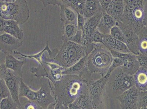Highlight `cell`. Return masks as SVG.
<instances>
[{"label": "cell", "instance_id": "6da1fadb", "mask_svg": "<svg viewBox=\"0 0 147 109\" xmlns=\"http://www.w3.org/2000/svg\"><path fill=\"white\" fill-rule=\"evenodd\" d=\"M89 83L77 75H63L59 81L50 84L55 99L59 104L68 107L82 94L89 93Z\"/></svg>", "mask_w": 147, "mask_h": 109}, {"label": "cell", "instance_id": "7a4b0ae2", "mask_svg": "<svg viewBox=\"0 0 147 109\" xmlns=\"http://www.w3.org/2000/svg\"><path fill=\"white\" fill-rule=\"evenodd\" d=\"M92 45L93 49L86 56L85 66L92 77L95 74L101 78L108 73L113 58L110 51L103 44L94 43Z\"/></svg>", "mask_w": 147, "mask_h": 109}, {"label": "cell", "instance_id": "3957f363", "mask_svg": "<svg viewBox=\"0 0 147 109\" xmlns=\"http://www.w3.org/2000/svg\"><path fill=\"white\" fill-rule=\"evenodd\" d=\"M86 48L71 41H63L61 48L53 59L45 54L42 59L59 65L65 69L71 67L87 55Z\"/></svg>", "mask_w": 147, "mask_h": 109}, {"label": "cell", "instance_id": "277c9868", "mask_svg": "<svg viewBox=\"0 0 147 109\" xmlns=\"http://www.w3.org/2000/svg\"><path fill=\"white\" fill-rule=\"evenodd\" d=\"M125 10L120 22L138 35L146 27L144 0H124Z\"/></svg>", "mask_w": 147, "mask_h": 109}, {"label": "cell", "instance_id": "5b68a950", "mask_svg": "<svg viewBox=\"0 0 147 109\" xmlns=\"http://www.w3.org/2000/svg\"><path fill=\"white\" fill-rule=\"evenodd\" d=\"M134 86L133 76L125 73L121 67H117L108 77L105 86L106 95L109 98L116 99Z\"/></svg>", "mask_w": 147, "mask_h": 109}, {"label": "cell", "instance_id": "8992f818", "mask_svg": "<svg viewBox=\"0 0 147 109\" xmlns=\"http://www.w3.org/2000/svg\"><path fill=\"white\" fill-rule=\"evenodd\" d=\"M29 10L25 0H1V18L14 20L19 25L26 23L29 18Z\"/></svg>", "mask_w": 147, "mask_h": 109}, {"label": "cell", "instance_id": "52a82bcc", "mask_svg": "<svg viewBox=\"0 0 147 109\" xmlns=\"http://www.w3.org/2000/svg\"><path fill=\"white\" fill-rule=\"evenodd\" d=\"M50 84H47L41 85L38 91H34L21 81L19 90V97H25L28 100L36 102L42 109H47L49 105L55 101L54 97L51 94Z\"/></svg>", "mask_w": 147, "mask_h": 109}, {"label": "cell", "instance_id": "ba28073f", "mask_svg": "<svg viewBox=\"0 0 147 109\" xmlns=\"http://www.w3.org/2000/svg\"><path fill=\"white\" fill-rule=\"evenodd\" d=\"M42 63L37 67H32L31 72L37 77H45L54 84L61 79L62 72L65 70L57 64L42 59Z\"/></svg>", "mask_w": 147, "mask_h": 109}, {"label": "cell", "instance_id": "9c48e42d", "mask_svg": "<svg viewBox=\"0 0 147 109\" xmlns=\"http://www.w3.org/2000/svg\"><path fill=\"white\" fill-rule=\"evenodd\" d=\"M0 69V78L5 81L15 102L19 106H21L19 99V90L22 77L6 68L4 64H1Z\"/></svg>", "mask_w": 147, "mask_h": 109}, {"label": "cell", "instance_id": "30bf717a", "mask_svg": "<svg viewBox=\"0 0 147 109\" xmlns=\"http://www.w3.org/2000/svg\"><path fill=\"white\" fill-rule=\"evenodd\" d=\"M108 78L105 75L99 79L92 81L88 85L89 96L95 109H98L105 100L106 95L105 86Z\"/></svg>", "mask_w": 147, "mask_h": 109}, {"label": "cell", "instance_id": "8fae6325", "mask_svg": "<svg viewBox=\"0 0 147 109\" xmlns=\"http://www.w3.org/2000/svg\"><path fill=\"white\" fill-rule=\"evenodd\" d=\"M113 58L122 60L123 65L121 66L123 71L128 75L134 76L141 67L137 58V55L133 53L125 54L110 50Z\"/></svg>", "mask_w": 147, "mask_h": 109}, {"label": "cell", "instance_id": "7c38bea8", "mask_svg": "<svg viewBox=\"0 0 147 109\" xmlns=\"http://www.w3.org/2000/svg\"><path fill=\"white\" fill-rule=\"evenodd\" d=\"M104 13L105 12L104 11L100 12L91 18L86 19V22L82 30V45L84 46H87L92 44L91 40L92 36L97 30L99 24Z\"/></svg>", "mask_w": 147, "mask_h": 109}, {"label": "cell", "instance_id": "4fadbf2b", "mask_svg": "<svg viewBox=\"0 0 147 109\" xmlns=\"http://www.w3.org/2000/svg\"><path fill=\"white\" fill-rule=\"evenodd\" d=\"M117 26L119 27L125 35L126 43L125 45L129 50L133 54L138 55L140 54L139 49L138 35L135 33L129 27L120 21H117Z\"/></svg>", "mask_w": 147, "mask_h": 109}, {"label": "cell", "instance_id": "5bb4252c", "mask_svg": "<svg viewBox=\"0 0 147 109\" xmlns=\"http://www.w3.org/2000/svg\"><path fill=\"white\" fill-rule=\"evenodd\" d=\"M139 91L134 86L117 98L120 103L121 109H138L137 105Z\"/></svg>", "mask_w": 147, "mask_h": 109}, {"label": "cell", "instance_id": "9a60e30c", "mask_svg": "<svg viewBox=\"0 0 147 109\" xmlns=\"http://www.w3.org/2000/svg\"><path fill=\"white\" fill-rule=\"evenodd\" d=\"M23 41L6 33L0 35L1 53L8 55L12 54L14 50L22 46Z\"/></svg>", "mask_w": 147, "mask_h": 109}, {"label": "cell", "instance_id": "2e32d148", "mask_svg": "<svg viewBox=\"0 0 147 109\" xmlns=\"http://www.w3.org/2000/svg\"><path fill=\"white\" fill-rule=\"evenodd\" d=\"M1 35L6 33L18 39L23 41L24 32L19 25L14 20H6L0 18Z\"/></svg>", "mask_w": 147, "mask_h": 109}, {"label": "cell", "instance_id": "e0dca14e", "mask_svg": "<svg viewBox=\"0 0 147 109\" xmlns=\"http://www.w3.org/2000/svg\"><path fill=\"white\" fill-rule=\"evenodd\" d=\"M103 44L109 50L125 54L132 53L125 43L113 38L109 35L104 36Z\"/></svg>", "mask_w": 147, "mask_h": 109}, {"label": "cell", "instance_id": "ac0fdd59", "mask_svg": "<svg viewBox=\"0 0 147 109\" xmlns=\"http://www.w3.org/2000/svg\"><path fill=\"white\" fill-rule=\"evenodd\" d=\"M124 10V0H111L105 12L117 22L122 18Z\"/></svg>", "mask_w": 147, "mask_h": 109}, {"label": "cell", "instance_id": "d6986e66", "mask_svg": "<svg viewBox=\"0 0 147 109\" xmlns=\"http://www.w3.org/2000/svg\"><path fill=\"white\" fill-rule=\"evenodd\" d=\"M61 9V20L65 24H72L77 26L78 13L74 9L67 5L59 6Z\"/></svg>", "mask_w": 147, "mask_h": 109}, {"label": "cell", "instance_id": "ffe728a7", "mask_svg": "<svg viewBox=\"0 0 147 109\" xmlns=\"http://www.w3.org/2000/svg\"><path fill=\"white\" fill-rule=\"evenodd\" d=\"M117 21L108 15L104 13L97 28V30L104 35L110 34L111 29L117 26Z\"/></svg>", "mask_w": 147, "mask_h": 109}, {"label": "cell", "instance_id": "44dd1931", "mask_svg": "<svg viewBox=\"0 0 147 109\" xmlns=\"http://www.w3.org/2000/svg\"><path fill=\"white\" fill-rule=\"evenodd\" d=\"M46 51H48L49 56L50 57L49 58L51 59H53L57 55L59 51L57 49H53V51L49 49L48 42H47L46 47H45V49L42 51H41L40 52L37 53V54H33V55H27L22 54L20 52L16 51H15L13 52V54H19V55L21 56V57L18 58V59L26 58H30V59L35 60L39 64H41L42 63V56Z\"/></svg>", "mask_w": 147, "mask_h": 109}, {"label": "cell", "instance_id": "7402d4cb", "mask_svg": "<svg viewBox=\"0 0 147 109\" xmlns=\"http://www.w3.org/2000/svg\"><path fill=\"white\" fill-rule=\"evenodd\" d=\"M26 62V60L22 61L16 59L12 54H8L5 57L4 64L7 68L12 70L16 74L22 77V67Z\"/></svg>", "mask_w": 147, "mask_h": 109}, {"label": "cell", "instance_id": "603a6c76", "mask_svg": "<svg viewBox=\"0 0 147 109\" xmlns=\"http://www.w3.org/2000/svg\"><path fill=\"white\" fill-rule=\"evenodd\" d=\"M86 58V56L71 67L65 69L63 72V75H77L82 77L88 71L85 66Z\"/></svg>", "mask_w": 147, "mask_h": 109}, {"label": "cell", "instance_id": "cb8c5ba5", "mask_svg": "<svg viewBox=\"0 0 147 109\" xmlns=\"http://www.w3.org/2000/svg\"><path fill=\"white\" fill-rule=\"evenodd\" d=\"M101 11L104 12L101 7L99 0H86L83 14L84 18L86 19L91 18Z\"/></svg>", "mask_w": 147, "mask_h": 109}, {"label": "cell", "instance_id": "d4e9b609", "mask_svg": "<svg viewBox=\"0 0 147 109\" xmlns=\"http://www.w3.org/2000/svg\"><path fill=\"white\" fill-rule=\"evenodd\" d=\"M135 86L139 91H147V71L140 67L133 76Z\"/></svg>", "mask_w": 147, "mask_h": 109}, {"label": "cell", "instance_id": "484cf974", "mask_svg": "<svg viewBox=\"0 0 147 109\" xmlns=\"http://www.w3.org/2000/svg\"><path fill=\"white\" fill-rule=\"evenodd\" d=\"M78 31L77 26L72 24H65L63 27V35L61 40L63 41H70L75 36Z\"/></svg>", "mask_w": 147, "mask_h": 109}, {"label": "cell", "instance_id": "4316f807", "mask_svg": "<svg viewBox=\"0 0 147 109\" xmlns=\"http://www.w3.org/2000/svg\"><path fill=\"white\" fill-rule=\"evenodd\" d=\"M74 103L82 109H95L93 107L89 92L80 96Z\"/></svg>", "mask_w": 147, "mask_h": 109}, {"label": "cell", "instance_id": "83f0119b", "mask_svg": "<svg viewBox=\"0 0 147 109\" xmlns=\"http://www.w3.org/2000/svg\"><path fill=\"white\" fill-rule=\"evenodd\" d=\"M139 49L140 54L147 56V27L138 35Z\"/></svg>", "mask_w": 147, "mask_h": 109}, {"label": "cell", "instance_id": "f1b7e54d", "mask_svg": "<svg viewBox=\"0 0 147 109\" xmlns=\"http://www.w3.org/2000/svg\"><path fill=\"white\" fill-rule=\"evenodd\" d=\"M19 106L13 99L11 96L1 100L0 109H14Z\"/></svg>", "mask_w": 147, "mask_h": 109}, {"label": "cell", "instance_id": "f546056e", "mask_svg": "<svg viewBox=\"0 0 147 109\" xmlns=\"http://www.w3.org/2000/svg\"><path fill=\"white\" fill-rule=\"evenodd\" d=\"M109 35L113 38L126 44V40L122 31L118 26H116L111 29Z\"/></svg>", "mask_w": 147, "mask_h": 109}, {"label": "cell", "instance_id": "4dcf8cb0", "mask_svg": "<svg viewBox=\"0 0 147 109\" xmlns=\"http://www.w3.org/2000/svg\"><path fill=\"white\" fill-rule=\"evenodd\" d=\"M138 109L147 107V91H139L137 100Z\"/></svg>", "mask_w": 147, "mask_h": 109}, {"label": "cell", "instance_id": "1f68e13d", "mask_svg": "<svg viewBox=\"0 0 147 109\" xmlns=\"http://www.w3.org/2000/svg\"><path fill=\"white\" fill-rule=\"evenodd\" d=\"M0 100L11 96L8 88L3 79L0 78Z\"/></svg>", "mask_w": 147, "mask_h": 109}, {"label": "cell", "instance_id": "d6a6232c", "mask_svg": "<svg viewBox=\"0 0 147 109\" xmlns=\"http://www.w3.org/2000/svg\"><path fill=\"white\" fill-rule=\"evenodd\" d=\"M124 62L122 60L118 58H113V63L110 68H109V71L107 73L106 75L107 76L109 77L111 73L117 67H121L123 65Z\"/></svg>", "mask_w": 147, "mask_h": 109}, {"label": "cell", "instance_id": "836d02e7", "mask_svg": "<svg viewBox=\"0 0 147 109\" xmlns=\"http://www.w3.org/2000/svg\"><path fill=\"white\" fill-rule=\"evenodd\" d=\"M105 35L101 34L98 30L96 31L92 36L91 39V43H100L103 44V39Z\"/></svg>", "mask_w": 147, "mask_h": 109}, {"label": "cell", "instance_id": "e575fe53", "mask_svg": "<svg viewBox=\"0 0 147 109\" xmlns=\"http://www.w3.org/2000/svg\"><path fill=\"white\" fill-rule=\"evenodd\" d=\"M21 106L22 109H42L36 102L29 100L21 103Z\"/></svg>", "mask_w": 147, "mask_h": 109}, {"label": "cell", "instance_id": "d590c367", "mask_svg": "<svg viewBox=\"0 0 147 109\" xmlns=\"http://www.w3.org/2000/svg\"><path fill=\"white\" fill-rule=\"evenodd\" d=\"M137 58L140 66L147 71V56L140 54L137 55Z\"/></svg>", "mask_w": 147, "mask_h": 109}, {"label": "cell", "instance_id": "8d00e7d4", "mask_svg": "<svg viewBox=\"0 0 147 109\" xmlns=\"http://www.w3.org/2000/svg\"><path fill=\"white\" fill-rule=\"evenodd\" d=\"M71 41L78 44L82 45V30L77 31L75 36L72 39Z\"/></svg>", "mask_w": 147, "mask_h": 109}, {"label": "cell", "instance_id": "74e56055", "mask_svg": "<svg viewBox=\"0 0 147 109\" xmlns=\"http://www.w3.org/2000/svg\"><path fill=\"white\" fill-rule=\"evenodd\" d=\"M78 13V23H77V28L78 30H82L84 25L86 22V19L84 18L83 15Z\"/></svg>", "mask_w": 147, "mask_h": 109}, {"label": "cell", "instance_id": "f35d334b", "mask_svg": "<svg viewBox=\"0 0 147 109\" xmlns=\"http://www.w3.org/2000/svg\"><path fill=\"white\" fill-rule=\"evenodd\" d=\"M99 1L103 10L105 12L110 4L111 0H107V1L106 0H99Z\"/></svg>", "mask_w": 147, "mask_h": 109}, {"label": "cell", "instance_id": "ab89813d", "mask_svg": "<svg viewBox=\"0 0 147 109\" xmlns=\"http://www.w3.org/2000/svg\"><path fill=\"white\" fill-rule=\"evenodd\" d=\"M68 108L69 109H82L78 105L74 102L69 104L68 106Z\"/></svg>", "mask_w": 147, "mask_h": 109}, {"label": "cell", "instance_id": "60d3db41", "mask_svg": "<svg viewBox=\"0 0 147 109\" xmlns=\"http://www.w3.org/2000/svg\"><path fill=\"white\" fill-rule=\"evenodd\" d=\"M145 13V23L146 27H147V0H144Z\"/></svg>", "mask_w": 147, "mask_h": 109}, {"label": "cell", "instance_id": "b9f144b4", "mask_svg": "<svg viewBox=\"0 0 147 109\" xmlns=\"http://www.w3.org/2000/svg\"><path fill=\"white\" fill-rule=\"evenodd\" d=\"M58 105H59L60 108L61 109H69V108H68V107H64L63 106H61V105H59V104Z\"/></svg>", "mask_w": 147, "mask_h": 109}, {"label": "cell", "instance_id": "7bdbcfd3", "mask_svg": "<svg viewBox=\"0 0 147 109\" xmlns=\"http://www.w3.org/2000/svg\"><path fill=\"white\" fill-rule=\"evenodd\" d=\"M14 109H22V108H21V106H18V107L16 108H15Z\"/></svg>", "mask_w": 147, "mask_h": 109}, {"label": "cell", "instance_id": "ee69618b", "mask_svg": "<svg viewBox=\"0 0 147 109\" xmlns=\"http://www.w3.org/2000/svg\"><path fill=\"white\" fill-rule=\"evenodd\" d=\"M55 109H61L60 108L59 105H58V103H57V108H56Z\"/></svg>", "mask_w": 147, "mask_h": 109}, {"label": "cell", "instance_id": "f6af8a7d", "mask_svg": "<svg viewBox=\"0 0 147 109\" xmlns=\"http://www.w3.org/2000/svg\"><path fill=\"white\" fill-rule=\"evenodd\" d=\"M139 109H147V107H143Z\"/></svg>", "mask_w": 147, "mask_h": 109}]
</instances>
